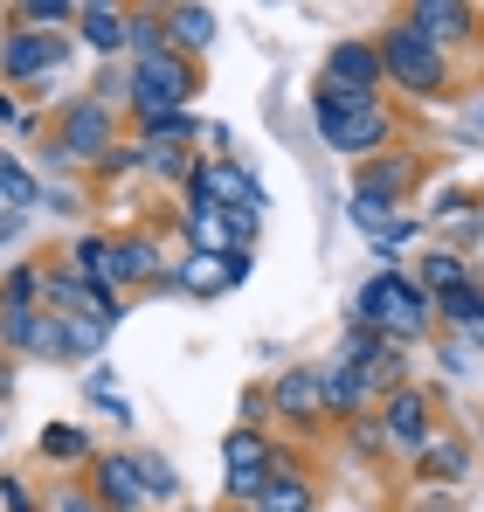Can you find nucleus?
I'll list each match as a JSON object with an SVG mask.
<instances>
[{
	"mask_svg": "<svg viewBox=\"0 0 484 512\" xmlns=\"http://www.w3.org/2000/svg\"><path fill=\"white\" fill-rule=\"evenodd\" d=\"M429 291L422 284H408L402 270H381L360 298H353V319H367L381 340H395V346H408V340H422V326H429Z\"/></svg>",
	"mask_w": 484,
	"mask_h": 512,
	"instance_id": "nucleus-1",
	"label": "nucleus"
},
{
	"mask_svg": "<svg viewBox=\"0 0 484 512\" xmlns=\"http://www.w3.org/2000/svg\"><path fill=\"white\" fill-rule=\"evenodd\" d=\"M194 90H201V77H194V63L180 49L153 56V63H132V111H139V125L146 118H180Z\"/></svg>",
	"mask_w": 484,
	"mask_h": 512,
	"instance_id": "nucleus-2",
	"label": "nucleus"
},
{
	"mask_svg": "<svg viewBox=\"0 0 484 512\" xmlns=\"http://www.w3.org/2000/svg\"><path fill=\"white\" fill-rule=\"evenodd\" d=\"M222 478H229V492H236V499H249V506H256V492L277 478V450L263 443V429L242 423V429H229V436H222Z\"/></svg>",
	"mask_w": 484,
	"mask_h": 512,
	"instance_id": "nucleus-3",
	"label": "nucleus"
},
{
	"mask_svg": "<svg viewBox=\"0 0 484 512\" xmlns=\"http://www.w3.org/2000/svg\"><path fill=\"white\" fill-rule=\"evenodd\" d=\"M381 63L395 70V84L402 90H415V97H429V90H443V49H429L415 28H388L381 35Z\"/></svg>",
	"mask_w": 484,
	"mask_h": 512,
	"instance_id": "nucleus-4",
	"label": "nucleus"
},
{
	"mask_svg": "<svg viewBox=\"0 0 484 512\" xmlns=\"http://www.w3.org/2000/svg\"><path fill=\"white\" fill-rule=\"evenodd\" d=\"M187 139H201L194 132V118L180 111V118H146L139 125V167L153 173V180H187Z\"/></svg>",
	"mask_w": 484,
	"mask_h": 512,
	"instance_id": "nucleus-5",
	"label": "nucleus"
},
{
	"mask_svg": "<svg viewBox=\"0 0 484 512\" xmlns=\"http://www.w3.org/2000/svg\"><path fill=\"white\" fill-rule=\"evenodd\" d=\"M111 139H118V125H111V104H97V97H77V104H63V139H56V160H104L111 153Z\"/></svg>",
	"mask_w": 484,
	"mask_h": 512,
	"instance_id": "nucleus-6",
	"label": "nucleus"
},
{
	"mask_svg": "<svg viewBox=\"0 0 484 512\" xmlns=\"http://www.w3.org/2000/svg\"><path fill=\"white\" fill-rule=\"evenodd\" d=\"M63 56H70V42H63V35H49V28H7L0 70H7V84H35V77H49Z\"/></svg>",
	"mask_w": 484,
	"mask_h": 512,
	"instance_id": "nucleus-7",
	"label": "nucleus"
},
{
	"mask_svg": "<svg viewBox=\"0 0 484 512\" xmlns=\"http://www.w3.org/2000/svg\"><path fill=\"white\" fill-rule=\"evenodd\" d=\"M270 409L291 416V423H319L325 416V388H319V367H284L270 381Z\"/></svg>",
	"mask_w": 484,
	"mask_h": 512,
	"instance_id": "nucleus-8",
	"label": "nucleus"
},
{
	"mask_svg": "<svg viewBox=\"0 0 484 512\" xmlns=\"http://www.w3.org/2000/svg\"><path fill=\"white\" fill-rule=\"evenodd\" d=\"M325 77H332V90L374 97V84L388 77V63H381V49H374V42H339V49H332V63H325Z\"/></svg>",
	"mask_w": 484,
	"mask_h": 512,
	"instance_id": "nucleus-9",
	"label": "nucleus"
},
{
	"mask_svg": "<svg viewBox=\"0 0 484 512\" xmlns=\"http://www.w3.org/2000/svg\"><path fill=\"white\" fill-rule=\"evenodd\" d=\"M319 139L332 146V153H374V146L388 139V111H381V104L367 97V104H353V111H346L339 125H325Z\"/></svg>",
	"mask_w": 484,
	"mask_h": 512,
	"instance_id": "nucleus-10",
	"label": "nucleus"
},
{
	"mask_svg": "<svg viewBox=\"0 0 484 512\" xmlns=\"http://www.w3.org/2000/svg\"><path fill=\"white\" fill-rule=\"evenodd\" d=\"M381 436H388L395 450H422V443H429V402H422L415 388H395L388 409H381Z\"/></svg>",
	"mask_w": 484,
	"mask_h": 512,
	"instance_id": "nucleus-11",
	"label": "nucleus"
},
{
	"mask_svg": "<svg viewBox=\"0 0 484 512\" xmlns=\"http://www.w3.org/2000/svg\"><path fill=\"white\" fill-rule=\"evenodd\" d=\"M236 277H229V256H208V250H180L173 256V291L187 298H222Z\"/></svg>",
	"mask_w": 484,
	"mask_h": 512,
	"instance_id": "nucleus-12",
	"label": "nucleus"
},
{
	"mask_svg": "<svg viewBox=\"0 0 484 512\" xmlns=\"http://www.w3.org/2000/svg\"><path fill=\"white\" fill-rule=\"evenodd\" d=\"M97 499H104L111 512H139V506H146L139 457H97Z\"/></svg>",
	"mask_w": 484,
	"mask_h": 512,
	"instance_id": "nucleus-13",
	"label": "nucleus"
},
{
	"mask_svg": "<svg viewBox=\"0 0 484 512\" xmlns=\"http://www.w3.org/2000/svg\"><path fill=\"white\" fill-rule=\"evenodd\" d=\"M319 388H325V416H353L374 388H367V374L353 367V360H332V367H319Z\"/></svg>",
	"mask_w": 484,
	"mask_h": 512,
	"instance_id": "nucleus-14",
	"label": "nucleus"
},
{
	"mask_svg": "<svg viewBox=\"0 0 484 512\" xmlns=\"http://www.w3.org/2000/svg\"><path fill=\"white\" fill-rule=\"evenodd\" d=\"M408 28L436 49V42H457V35L471 28V7H457V0H422V7L408 14Z\"/></svg>",
	"mask_w": 484,
	"mask_h": 512,
	"instance_id": "nucleus-15",
	"label": "nucleus"
},
{
	"mask_svg": "<svg viewBox=\"0 0 484 512\" xmlns=\"http://www.w3.org/2000/svg\"><path fill=\"white\" fill-rule=\"evenodd\" d=\"M83 42L97 49V56H118L125 42H132V14H118V7H83Z\"/></svg>",
	"mask_w": 484,
	"mask_h": 512,
	"instance_id": "nucleus-16",
	"label": "nucleus"
},
{
	"mask_svg": "<svg viewBox=\"0 0 484 512\" xmlns=\"http://www.w3.org/2000/svg\"><path fill=\"white\" fill-rule=\"evenodd\" d=\"M118 284H173V270L160 263V250L146 236H125L118 243Z\"/></svg>",
	"mask_w": 484,
	"mask_h": 512,
	"instance_id": "nucleus-17",
	"label": "nucleus"
},
{
	"mask_svg": "<svg viewBox=\"0 0 484 512\" xmlns=\"http://www.w3.org/2000/svg\"><path fill=\"white\" fill-rule=\"evenodd\" d=\"M215 201L222 208H270V194H263V180L236 160H215Z\"/></svg>",
	"mask_w": 484,
	"mask_h": 512,
	"instance_id": "nucleus-18",
	"label": "nucleus"
},
{
	"mask_svg": "<svg viewBox=\"0 0 484 512\" xmlns=\"http://www.w3.org/2000/svg\"><path fill=\"white\" fill-rule=\"evenodd\" d=\"M70 263H77V277L90 284V291H118V243H104V236H83Z\"/></svg>",
	"mask_w": 484,
	"mask_h": 512,
	"instance_id": "nucleus-19",
	"label": "nucleus"
},
{
	"mask_svg": "<svg viewBox=\"0 0 484 512\" xmlns=\"http://www.w3.org/2000/svg\"><path fill=\"white\" fill-rule=\"evenodd\" d=\"M249 512H312V492H305V478L277 457V478L256 492V506H249Z\"/></svg>",
	"mask_w": 484,
	"mask_h": 512,
	"instance_id": "nucleus-20",
	"label": "nucleus"
},
{
	"mask_svg": "<svg viewBox=\"0 0 484 512\" xmlns=\"http://www.w3.org/2000/svg\"><path fill=\"white\" fill-rule=\"evenodd\" d=\"M166 28H173V49H180V56H201V49L215 42V14H208V7H173Z\"/></svg>",
	"mask_w": 484,
	"mask_h": 512,
	"instance_id": "nucleus-21",
	"label": "nucleus"
},
{
	"mask_svg": "<svg viewBox=\"0 0 484 512\" xmlns=\"http://www.w3.org/2000/svg\"><path fill=\"white\" fill-rule=\"evenodd\" d=\"M464 284H471V270H464V256H457V250L422 256V291H429V305L450 298V291H464Z\"/></svg>",
	"mask_w": 484,
	"mask_h": 512,
	"instance_id": "nucleus-22",
	"label": "nucleus"
},
{
	"mask_svg": "<svg viewBox=\"0 0 484 512\" xmlns=\"http://www.w3.org/2000/svg\"><path fill=\"white\" fill-rule=\"evenodd\" d=\"M42 305H0V353H35Z\"/></svg>",
	"mask_w": 484,
	"mask_h": 512,
	"instance_id": "nucleus-23",
	"label": "nucleus"
},
{
	"mask_svg": "<svg viewBox=\"0 0 484 512\" xmlns=\"http://www.w3.org/2000/svg\"><path fill=\"white\" fill-rule=\"evenodd\" d=\"M49 319H56V312H49ZM104 340H111V326H104V319H90V312L63 319V360H97Z\"/></svg>",
	"mask_w": 484,
	"mask_h": 512,
	"instance_id": "nucleus-24",
	"label": "nucleus"
},
{
	"mask_svg": "<svg viewBox=\"0 0 484 512\" xmlns=\"http://www.w3.org/2000/svg\"><path fill=\"white\" fill-rule=\"evenodd\" d=\"M436 312H443L450 326H464L471 340H484V284H464V291H450V298H436Z\"/></svg>",
	"mask_w": 484,
	"mask_h": 512,
	"instance_id": "nucleus-25",
	"label": "nucleus"
},
{
	"mask_svg": "<svg viewBox=\"0 0 484 512\" xmlns=\"http://www.w3.org/2000/svg\"><path fill=\"white\" fill-rule=\"evenodd\" d=\"M464 471H471V450H464V443H422V478L457 485Z\"/></svg>",
	"mask_w": 484,
	"mask_h": 512,
	"instance_id": "nucleus-26",
	"label": "nucleus"
},
{
	"mask_svg": "<svg viewBox=\"0 0 484 512\" xmlns=\"http://www.w3.org/2000/svg\"><path fill=\"white\" fill-rule=\"evenodd\" d=\"M408 180H415V160H402V153H395V160H374V167H367L360 194H374V201H395V187H408Z\"/></svg>",
	"mask_w": 484,
	"mask_h": 512,
	"instance_id": "nucleus-27",
	"label": "nucleus"
},
{
	"mask_svg": "<svg viewBox=\"0 0 484 512\" xmlns=\"http://www.w3.org/2000/svg\"><path fill=\"white\" fill-rule=\"evenodd\" d=\"M187 250L236 256V250H229V222H222V208H208V215H187Z\"/></svg>",
	"mask_w": 484,
	"mask_h": 512,
	"instance_id": "nucleus-28",
	"label": "nucleus"
},
{
	"mask_svg": "<svg viewBox=\"0 0 484 512\" xmlns=\"http://www.w3.org/2000/svg\"><path fill=\"white\" fill-rule=\"evenodd\" d=\"M132 49H139V63L173 56V28H166V14H132Z\"/></svg>",
	"mask_w": 484,
	"mask_h": 512,
	"instance_id": "nucleus-29",
	"label": "nucleus"
},
{
	"mask_svg": "<svg viewBox=\"0 0 484 512\" xmlns=\"http://www.w3.org/2000/svg\"><path fill=\"white\" fill-rule=\"evenodd\" d=\"M83 395L104 409V416H118V423H132V402H125V388L111 381V367H90V381H83Z\"/></svg>",
	"mask_w": 484,
	"mask_h": 512,
	"instance_id": "nucleus-30",
	"label": "nucleus"
},
{
	"mask_svg": "<svg viewBox=\"0 0 484 512\" xmlns=\"http://www.w3.org/2000/svg\"><path fill=\"white\" fill-rule=\"evenodd\" d=\"M42 457H56V464H77V457H90V436H83L77 423H49V429H42Z\"/></svg>",
	"mask_w": 484,
	"mask_h": 512,
	"instance_id": "nucleus-31",
	"label": "nucleus"
},
{
	"mask_svg": "<svg viewBox=\"0 0 484 512\" xmlns=\"http://www.w3.org/2000/svg\"><path fill=\"white\" fill-rule=\"evenodd\" d=\"M0 194H7V208H21V215H28L42 187L28 180V167H21V160H7V153H0Z\"/></svg>",
	"mask_w": 484,
	"mask_h": 512,
	"instance_id": "nucleus-32",
	"label": "nucleus"
},
{
	"mask_svg": "<svg viewBox=\"0 0 484 512\" xmlns=\"http://www.w3.org/2000/svg\"><path fill=\"white\" fill-rule=\"evenodd\" d=\"M139 478H146V499H180V471L166 457H139Z\"/></svg>",
	"mask_w": 484,
	"mask_h": 512,
	"instance_id": "nucleus-33",
	"label": "nucleus"
},
{
	"mask_svg": "<svg viewBox=\"0 0 484 512\" xmlns=\"http://www.w3.org/2000/svg\"><path fill=\"white\" fill-rule=\"evenodd\" d=\"M222 222H229V250H249V236L263 229V208H222Z\"/></svg>",
	"mask_w": 484,
	"mask_h": 512,
	"instance_id": "nucleus-34",
	"label": "nucleus"
},
{
	"mask_svg": "<svg viewBox=\"0 0 484 512\" xmlns=\"http://www.w3.org/2000/svg\"><path fill=\"white\" fill-rule=\"evenodd\" d=\"M429 215H436V222H457V229H464V236H471V229H478V208H471V201H464V194H436V208H429Z\"/></svg>",
	"mask_w": 484,
	"mask_h": 512,
	"instance_id": "nucleus-35",
	"label": "nucleus"
},
{
	"mask_svg": "<svg viewBox=\"0 0 484 512\" xmlns=\"http://www.w3.org/2000/svg\"><path fill=\"white\" fill-rule=\"evenodd\" d=\"M83 7H70V0H21L14 7V21H77Z\"/></svg>",
	"mask_w": 484,
	"mask_h": 512,
	"instance_id": "nucleus-36",
	"label": "nucleus"
},
{
	"mask_svg": "<svg viewBox=\"0 0 484 512\" xmlns=\"http://www.w3.org/2000/svg\"><path fill=\"white\" fill-rule=\"evenodd\" d=\"M0 512H35L28 485H21V478H7V471H0Z\"/></svg>",
	"mask_w": 484,
	"mask_h": 512,
	"instance_id": "nucleus-37",
	"label": "nucleus"
},
{
	"mask_svg": "<svg viewBox=\"0 0 484 512\" xmlns=\"http://www.w3.org/2000/svg\"><path fill=\"white\" fill-rule=\"evenodd\" d=\"M14 236H21V208H7V215H0V243H14Z\"/></svg>",
	"mask_w": 484,
	"mask_h": 512,
	"instance_id": "nucleus-38",
	"label": "nucleus"
},
{
	"mask_svg": "<svg viewBox=\"0 0 484 512\" xmlns=\"http://www.w3.org/2000/svg\"><path fill=\"white\" fill-rule=\"evenodd\" d=\"M7 395H14V360L0 353V402H7Z\"/></svg>",
	"mask_w": 484,
	"mask_h": 512,
	"instance_id": "nucleus-39",
	"label": "nucleus"
},
{
	"mask_svg": "<svg viewBox=\"0 0 484 512\" xmlns=\"http://www.w3.org/2000/svg\"><path fill=\"white\" fill-rule=\"evenodd\" d=\"M63 512H97V506H90V499H77V492H70V499H63Z\"/></svg>",
	"mask_w": 484,
	"mask_h": 512,
	"instance_id": "nucleus-40",
	"label": "nucleus"
},
{
	"mask_svg": "<svg viewBox=\"0 0 484 512\" xmlns=\"http://www.w3.org/2000/svg\"><path fill=\"white\" fill-rule=\"evenodd\" d=\"M0 436H7V416H0Z\"/></svg>",
	"mask_w": 484,
	"mask_h": 512,
	"instance_id": "nucleus-41",
	"label": "nucleus"
},
{
	"mask_svg": "<svg viewBox=\"0 0 484 512\" xmlns=\"http://www.w3.org/2000/svg\"><path fill=\"white\" fill-rule=\"evenodd\" d=\"M242 512H249V506H242Z\"/></svg>",
	"mask_w": 484,
	"mask_h": 512,
	"instance_id": "nucleus-42",
	"label": "nucleus"
}]
</instances>
